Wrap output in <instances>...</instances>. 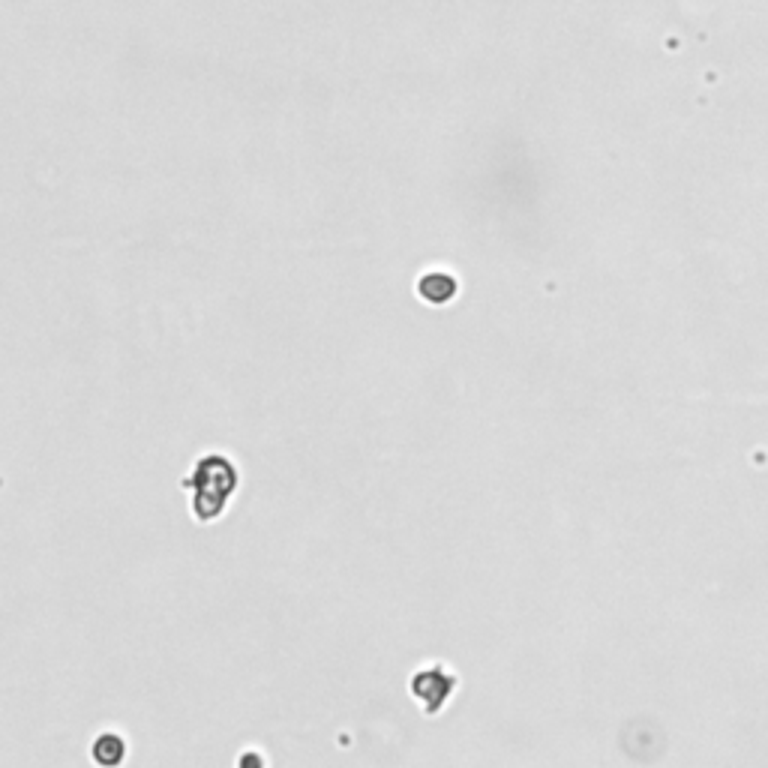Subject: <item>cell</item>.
Masks as SVG:
<instances>
[{
	"instance_id": "4",
	"label": "cell",
	"mask_w": 768,
	"mask_h": 768,
	"mask_svg": "<svg viewBox=\"0 0 768 768\" xmlns=\"http://www.w3.org/2000/svg\"><path fill=\"white\" fill-rule=\"evenodd\" d=\"M93 759L99 765H120L126 759V741L117 735V732H102L96 741H93Z\"/></svg>"
},
{
	"instance_id": "1",
	"label": "cell",
	"mask_w": 768,
	"mask_h": 768,
	"mask_svg": "<svg viewBox=\"0 0 768 768\" xmlns=\"http://www.w3.org/2000/svg\"><path fill=\"white\" fill-rule=\"evenodd\" d=\"M183 486L192 489V513H195V519L210 522V519H216L225 510L228 498L234 495V489H237V468L222 453H204L195 462L192 474L183 480Z\"/></svg>"
},
{
	"instance_id": "2",
	"label": "cell",
	"mask_w": 768,
	"mask_h": 768,
	"mask_svg": "<svg viewBox=\"0 0 768 768\" xmlns=\"http://www.w3.org/2000/svg\"><path fill=\"white\" fill-rule=\"evenodd\" d=\"M450 687H453V678H450L447 669H441V666H435V669H417L414 678H411V693H414V699H417L429 714L438 711V705L447 699Z\"/></svg>"
},
{
	"instance_id": "3",
	"label": "cell",
	"mask_w": 768,
	"mask_h": 768,
	"mask_svg": "<svg viewBox=\"0 0 768 768\" xmlns=\"http://www.w3.org/2000/svg\"><path fill=\"white\" fill-rule=\"evenodd\" d=\"M417 294L429 303H447L456 294V282H453V276L432 270V273L417 279Z\"/></svg>"
}]
</instances>
